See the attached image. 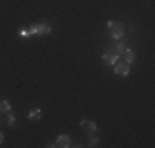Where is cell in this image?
<instances>
[{
	"instance_id": "6da1fadb",
	"label": "cell",
	"mask_w": 155,
	"mask_h": 148,
	"mask_svg": "<svg viewBox=\"0 0 155 148\" xmlns=\"http://www.w3.org/2000/svg\"><path fill=\"white\" fill-rule=\"evenodd\" d=\"M51 33V27L48 21H36V23L30 25L27 30H21L20 31V36H23V38H30V36H45V35H50Z\"/></svg>"
},
{
	"instance_id": "7a4b0ae2",
	"label": "cell",
	"mask_w": 155,
	"mask_h": 148,
	"mask_svg": "<svg viewBox=\"0 0 155 148\" xmlns=\"http://www.w3.org/2000/svg\"><path fill=\"white\" fill-rule=\"evenodd\" d=\"M107 30H109V35L112 36V38H116V40L122 38L124 33H125V28H124V25L120 23V21H109Z\"/></svg>"
},
{
	"instance_id": "3957f363",
	"label": "cell",
	"mask_w": 155,
	"mask_h": 148,
	"mask_svg": "<svg viewBox=\"0 0 155 148\" xmlns=\"http://www.w3.org/2000/svg\"><path fill=\"white\" fill-rule=\"evenodd\" d=\"M102 59H104L106 66H114L117 63V59H119V56H117V54L112 51V48H110V50H107L104 54H102Z\"/></svg>"
},
{
	"instance_id": "277c9868",
	"label": "cell",
	"mask_w": 155,
	"mask_h": 148,
	"mask_svg": "<svg viewBox=\"0 0 155 148\" xmlns=\"http://www.w3.org/2000/svg\"><path fill=\"white\" fill-rule=\"evenodd\" d=\"M114 72L119 74V76H127L129 74V64L125 61H119L114 64Z\"/></svg>"
},
{
	"instance_id": "5b68a950",
	"label": "cell",
	"mask_w": 155,
	"mask_h": 148,
	"mask_svg": "<svg viewBox=\"0 0 155 148\" xmlns=\"http://www.w3.org/2000/svg\"><path fill=\"white\" fill-rule=\"evenodd\" d=\"M79 127L83 128L84 132H87V133H94L96 128H97V127H96V124H94V122H91V120H83L79 124Z\"/></svg>"
},
{
	"instance_id": "8992f818",
	"label": "cell",
	"mask_w": 155,
	"mask_h": 148,
	"mask_svg": "<svg viewBox=\"0 0 155 148\" xmlns=\"http://www.w3.org/2000/svg\"><path fill=\"white\" fill-rule=\"evenodd\" d=\"M54 143H56V146L68 148V146H71V138H69L68 135H60V137H58V140H56Z\"/></svg>"
},
{
	"instance_id": "52a82bcc",
	"label": "cell",
	"mask_w": 155,
	"mask_h": 148,
	"mask_svg": "<svg viewBox=\"0 0 155 148\" xmlns=\"http://www.w3.org/2000/svg\"><path fill=\"white\" fill-rule=\"evenodd\" d=\"M127 50H129V46L125 43H117V44H114V46H112V51L117 54V56H124V53Z\"/></svg>"
},
{
	"instance_id": "ba28073f",
	"label": "cell",
	"mask_w": 155,
	"mask_h": 148,
	"mask_svg": "<svg viewBox=\"0 0 155 148\" xmlns=\"http://www.w3.org/2000/svg\"><path fill=\"white\" fill-rule=\"evenodd\" d=\"M124 61L127 63V64H130V63H134L135 61V51H132V50H127L124 53Z\"/></svg>"
},
{
	"instance_id": "9c48e42d",
	"label": "cell",
	"mask_w": 155,
	"mask_h": 148,
	"mask_svg": "<svg viewBox=\"0 0 155 148\" xmlns=\"http://www.w3.org/2000/svg\"><path fill=\"white\" fill-rule=\"evenodd\" d=\"M28 118H30V120H40V118H41V110L40 109H31L30 110V114H28Z\"/></svg>"
},
{
	"instance_id": "30bf717a",
	"label": "cell",
	"mask_w": 155,
	"mask_h": 148,
	"mask_svg": "<svg viewBox=\"0 0 155 148\" xmlns=\"http://www.w3.org/2000/svg\"><path fill=\"white\" fill-rule=\"evenodd\" d=\"M10 102L8 101H0V112H10Z\"/></svg>"
},
{
	"instance_id": "8fae6325",
	"label": "cell",
	"mask_w": 155,
	"mask_h": 148,
	"mask_svg": "<svg viewBox=\"0 0 155 148\" xmlns=\"http://www.w3.org/2000/svg\"><path fill=\"white\" fill-rule=\"evenodd\" d=\"M13 124H15V117H13V115H8V117H7V125H8V127H12Z\"/></svg>"
},
{
	"instance_id": "7c38bea8",
	"label": "cell",
	"mask_w": 155,
	"mask_h": 148,
	"mask_svg": "<svg viewBox=\"0 0 155 148\" xmlns=\"http://www.w3.org/2000/svg\"><path fill=\"white\" fill-rule=\"evenodd\" d=\"M97 142H99V140L96 138V137H91V138H89V146H97Z\"/></svg>"
},
{
	"instance_id": "4fadbf2b",
	"label": "cell",
	"mask_w": 155,
	"mask_h": 148,
	"mask_svg": "<svg viewBox=\"0 0 155 148\" xmlns=\"http://www.w3.org/2000/svg\"><path fill=\"white\" fill-rule=\"evenodd\" d=\"M2 143H3V133L0 132V145H2Z\"/></svg>"
}]
</instances>
